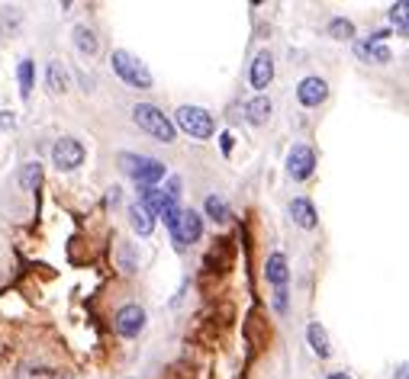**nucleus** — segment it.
<instances>
[{
	"label": "nucleus",
	"instance_id": "nucleus-25",
	"mask_svg": "<svg viewBox=\"0 0 409 379\" xmlns=\"http://www.w3.org/2000/svg\"><path fill=\"white\" fill-rule=\"evenodd\" d=\"M219 145H222V154H229V151H232V135L222 132V135H219Z\"/></svg>",
	"mask_w": 409,
	"mask_h": 379
},
{
	"label": "nucleus",
	"instance_id": "nucleus-3",
	"mask_svg": "<svg viewBox=\"0 0 409 379\" xmlns=\"http://www.w3.org/2000/svg\"><path fill=\"white\" fill-rule=\"evenodd\" d=\"M177 126H181L190 139H209V135H213V129H216V122H213V116H209L207 110H200V107H181V110H177Z\"/></svg>",
	"mask_w": 409,
	"mask_h": 379
},
{
	"label": "nucleus",
	"instance_id": "nucleus-16",
	"mask_svg": "<svg viewBox=\"0 0 409 379\" xmlns=\"http://www.w3.org/2000/svg\"><path fill=\"white\" fill-rule=\"evenodd\" d=\"M245 113H249V122H255V126H264L271 116V100L268 97H255V100L245 107Z\"/></svg>",
	"mask_w": 409,
	"mask_h": 379
},
{
	"label": "nucleus",
	"instance_id": "nucleus-24",
	"mask_svg": "<svg viewBox=\"0 0 409 379\" xmlns=\"http://www.w3.org/2000/svg\"><path fill=\"white\" fill-rule=\"evenodd\" d=\"M274 306L281 309V312L287 309V287H277V289H274Z\"/></svg>",
	"mask_w": 409,
	"mask_h": 379
},
{
	"label": "nucleus",
	"instance_id": "nucleus-20",
	"mask_svg": "<svg viewBox=\"0 0 409 379\" xmlns=\"http://www.w3.org/2000/svg\"><path fill=\"white\" fill-rule=\"evenodd\" d=\"M207 215L213 222H222L229 215V206H226V200H219V196H207Z\"/></svg>",
	"mask_w": 409,
	"mask_h": 379
},
{
	"label": "nucleus",
	"instance_id": "nucleus-10",
	"mask_svg": "<svg viewBox=\"0 0 409 379\" xmlns=\"http://www.w3.org/2000/svg\"><path fill=\"white\" fill-rule=\"evenodd\" d=\"M271 78H274V58H271L268 52H262L255 61H252V87H255V90H264V87L271 84Z\"/></svg>",
	"mask_w": 409,
	"mask_h": 379
},
{
	"label": "nucleus",
	"instance_id": "nucleus-6",
	"mask_svg": "<svg viewBox=\"0 0 409 379\" xmlns=\"http://www.w3.org/2000/svg\"><path fill=\"white\" fill-rule=\"evenodd\" d=\"M200 232H203L200 215H197L194 209H181V215H177V225H175V232H171V238H175L177 245H194V241L200 238Z\"/></svg>",
	"mask_w": 409,
	"mask_h": 379
},
{
	"label": "nucleus",
	"instance_id": "nucleus-26",
	"mask_svg": "<svg viewBox=\"0 0 409 379\" xmlns=\"http://www.w3.org/2000/svg\"><path fill=\"white\" fill-rule=\"evenodd\" d=\"M329 379H351V376H345V373H332Z\"/></svg>",
	"mask_w": 409,
	"mask_h": 379
},
{
	"label": "nucleus",
	"instance_id": "nucleus-14",
	"mask_svg": "<svg viewBox=\"0 0 409 379\" xmlns=\"http://www.w3.org/2000/svg\"><path fill=\"white\" fill-rule=\"evenodd\" d=\"M355 52H358V58L377 61V65H387V61H390V48L380 46V42H358Z\"/></svg>",
	"mask_w": 409,
	"mask_h": 379
},
{
	"label": "nucleus",
	"instance_id": "nucleus-4",
	"mask_svg": "<svg viewBox=\"0 0 409 379\" xmlns=\"http://www.w3.org/2000/svg\"><path fill=\"white\" fill-rule=\"evenodd\" d=\"M123 164H126V171L133 174L142 186H155L161 177H165V164L155 161V158H133V154H123Z\"/></svg>",
	"mask_w": 409,
	"mask_h": 379
},
{
	"label": "nucleus",
	"instance_id": "nucleus-13",
	"mask_svg": "<svg viewBox=\"0 0 409 379\" xmlns=\"http://www.w3.org/2000/svg\"><path fill=\"white\" fill-rule=\"evenodd\" d=\"M306 338H309V347H313V353H316L319 360H326V357L332 353L329 334H326V328H322V325H316V321H313V325L306 328Z\"/></svg>",
	"mask_w": 409,
	"mask_h": 379
},
{
	"label": "nucleus",
	"instance_id": "nucleus-15",
	"mask_svg": "<svg viewBox=\"0 0 409 379\" xmlns=\"http://www.w3.org/2000/svg\"><path fill=\"white\" fill-rule=\"evenodd\" d=\"M129 222H133V228L139 235H152V228H155L152 213H148L142 203H133V206H129Z\"/></svg>",
	"mask_w": 409,
	"mask_h": 379
},
{
	"label": "nucleus",
	"instance_id": "nucleus-11",
	"mask_svg": "<svg viewBox=\"0 0 409 379\" xmlns=\"http://www.w3.org/2000/svg\"><path fill=\"white\" fill-rule=\"evenodd\" d=\"M264 277H268V283H274V289L277 287H287V277H290L287 257H284V254H271L268 264H264Z\"/></svg>",
	"mask_w": 409,
	"mask_h": 379
},
{
	"label": "nucleus",
	"instance_id": "nucleus-9",
	"mask_svg": "<svg viewBox=\"0 0 409 379\" xmlns=\"http://www.w3.org/2000/svg\"><path fill=\"white\" fill-rule=\"evenodd\" d=\"M296 97H300L303 107H319L329 97V84L322 78H303L300 87H296Z\"/></svg>",
	"mask_w": 409,
	"mask_h": 379
},
{
	"label": "nucleus",
	"instance_id": "nucleus-1",
	"mask_svg": "<svg viewBox=\"0 0 409 379\" xmlns=\"http://www.w3.org/2000/svg\"><path fill=\"white\" fill-rule=\"evenodd\" d=\"M133 122L139 129H145L152 139L158 142H175V122L168 119V116L161 113L158 107H152V103H139V107L133 110Z\"/></svg>",
	"mask_w": 409,
	"mask_h": 379
},
{
	"label": "nucleus",
	"instance_id": "nucleus-21",
	"mask_svg": "<svg viewBox=\"0 0 409 379\" xmlns=\"http://www.w3.org/2000/svg\"><path fill=\"white\" fill-rule=\"evenodd\" d=\"M23 190H36V183L42 180V167H39V161H33V164H26L23 167Z\"/></svg>",
	"mask_w": 409,
	"mask_h": 379
},
{
	"label": "nucleus",
	"instance_id": "nucleus-23",
	"mask_svg": "<svg viewBox=\"0 0 409 379\" xmlns=\"http://www.w3.org/2000/svg\"><path fill=\"white\" fill-rule=\"evenodd\" d=\"M406 10H409V4L406 0H400V4H393V7H390V20L393 23H400V33H406Z\"/></svg>",
	"mask_w": 409,
	"mask_h": 379
},
{
	"label": "nucleus",
	"instance_id": "nucleus-7",
	"mask_svg": "<svg viewBox=\"0 0 409 379\" xmlns=\"http://www.w3.org/2000/svg\"><path fill=\"white\" fill-rule=\"evenodd\" d=\"M313 167H316L313 148L294 145V151L287 154V174H290V177H294V180H306L309 174H313Z\"/></svg>",
	"mask_w": 409,
	"mask_h": 379
},
{
	"label": "nucleus",
	"instance_id": "nucleus-8",
	"mask_svg": "<svg viewBox=\"0 0 409 379\" xmlns=\"http://www.w3.org/2000/svg\"><path fill=\"white\" fill-rule=\"evenodd\" d=\"M113 321H116V331H120L123 338H135V334L145 328V312H142L139 306H123Z\"/></svg>",
	"mask_w": 409,
	"mask_h": 379
},
{
	"label": "nucleus",
	"instance_id": "nucleus-12",
	"mask_svg": "<svg viewBox=\"0 0 409 379\" xmlns=\"http://www.w3.org/2000/svg\"><path fill=\"white\" fill-rule=\"evenodd\" d=\"M290 219H294L300 228H316V222H319L309 200H294V203H290Z\"/></svg>",
	"mask_w": 409,
	"mask_h": 379
},
{
	"label": "nucleus",
	"instance_id": "nucleus-5",
	"mask_svg": "<svg viewBox=\"0 0 409 379\" xmlns=\"http://www.w3.org/2000/svg\"><path fill=\"white\" fill-rule=\"evenodd\" d=\"M52 161L58 171H74L84 161V145L78 139H58L52 148Z\"/></svg>",
	"mask_w": 409,
	"mask_h": 379
},
{
	"label": "nucleus",
	"instance_id": "nucleus-19",
	"mask_svg": "<svg viewBox=\"0 0 409 379\" xmlns=\"http://www.w3.org/2000/svg\"><path fill=\"white\" fill-rule=\"evenodd\" d=\"M16 78H20V93L29 97V93H33V61L23 58L20 68H16Z\"/></svg>",
	"mask_w": 409,
	"mask_h": 379
},
{
	"label": "nucleus",
	"instance_id": "nucleus-22",
	"mask_svg": "<svg viewBox=\"0 0 409 379\" xmlns=\"http://www.w3.org/2000/svg\"><path fill=\"white\" fill-rule=\"evenodd\" d=\"M329 33L336 36V39H351V36H355V26H351L348 20H332L329 23Z\"/></svg>",
	"mask_w": 409,
	"mask_h": 379
},
{
	"label": "nucleus",
	"instance_id": "nucleus-2",
	"mask_svg": "<svg viewBox=\"0 0 409 379\" xmlns=\"http://www.w3.org/2000/svg\"><path fill=\"white\" fill-rule=\"evenodd\" d=\"M110 61H113V71L120 74V78L126 80L129 87H139V90H148V87H152V71H148L145 61H139L135 55H129V52H123V48H116Z\"/></svg>",
	"mask_w": 409,
	"mask_h": 379
},
{
	"label": "nucleus",
	"instance_id": "nucleus-17",
	"mask_svg": "<svg viewBox=\"0 0 409 379\" xmlns=\"http://www.w3.org/2000/svg\"><path fill=\"white\" fill-rule=\"evenodd\" d=\"M68 87V71L61 61H48V90L52 93H61Z\"/></svg>",
	"mask_w": 409,
	"mask_h": 379
},
{
	"label": "nucleus",
	"instance_id": "nucleus-18",
	"mask_svg": "<svg viewBox=\"0 0 409 379\" xmlns=\"http://www.w3.org/2000/svg\"><path fill=\"white\" fill-rule=\"evenodd\" d=\"M74 46H78V52H84V55H97V36L90 33L88 26H78L74 29Z\"/></svg>",
	"mask_w": 409,
	"mask_h": 379
}]
</instances>
